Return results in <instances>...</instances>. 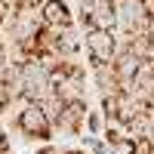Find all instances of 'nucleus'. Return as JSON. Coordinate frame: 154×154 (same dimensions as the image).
Masks as SVG:
<instances>
[{
  "mask_svg": "<svg viewBox=\"0 0 154 154\" xmlns=\"http://www.w3.org/2000/svg\"><path fill=\"white\" fill-rule=\"evenodd\" d=\"M148 16H151L148 0H117V31H123L126 37L142 34Z\"/></svg>",
  "mask_w": 154,
  "mask_h": 154,
  "instance_id": "39448f33",
  "label": "nucleus"
},
{
  "mask_svg": "<svg viewBox=\"0 0 154 154\" xmlns=\"http://www.w3.org/2000/svg\"><path fill=\"white\" fill-rule=\"evenodd\" d=\"M37 16H40L43 28H53V31H68L77 25V16L68 0H40L37 3Z\"/></svg>",
  "mask_w": 154,
  "mask_h": 154,
  "instance_id": "0eeeda50",
  "label": "nucleus"
},
{
  "mask_svg": "<svg viewBox=\"0 0 154 154\" xmlns=\"http://www.w3.org/2000/svg\"><path fill=\"white\" fill-rule=\"evenodd\" d=\"M0 154H16V151H12V145H9V148H6V151H0Z\"/></svg>",
  "mask_w": 154,
  "mask_h": 154,
  "instance_id": "2eb2a0df",
  "label": "nucleus"
},
{
  "mask_svg": "<svg viewBox=\"0 0 154 154\" xmlns=\"http://www.w3.org/2000/svg\"><path fill=\"white\" fill-rule=\"evenodd\" d=\"M148 117H154V96L148 99Z\"/></svg>",
  "mask_w": 154,
  "mask_h": 154,
  "instance_id": "4468645a",
  "label": "nucleus"
},
{
  "mask_svg": "<svg viewBox=\"0 0 154 154\" xmlns=\"http://www.w3.org/2000/svg\"><path fill=\"white\" fill-rule=\"evenodd\" d=\"M142 34H145V40L154 46V12L148 16V22H145V28H142Z\"/></svg>",
  "mask_w": 154,
  "mask_h": 154,
  "instance_id": "9b49d317",
  "label": "nucleus"
},
{
  "mask_svg": "<svg viewBox=\"0 0 154 154\" xmlns=\"http://www.w3.org/2000/svg\"><path fill=\"white\" fill-rule=\"evenodd\" d=\"M126 93H133L142 102H148L154 96V62H142V65H139V71H136V77H133V83H130Z\"/></svg>",
  "mask_w": 154,
  "mask_h": 154,
  "instance_id": "1a4fd4ad",
  "label": "nucleus"
},
{
  "mask_svg": "<svg viewBox=\"0 0 154 154\" xmlns=\"http://www.w3.org/2000/svg\"><path fill=\"white\" fill-rule=\"evenodd\" d=\"M139 65H142V59H139L136 53H130L126 46H120V53H117V59L111 62V74H114V80H117V86L123 89H130V83H133V77H136V71H139Z\"/></svg>",
  "mask_w": 154,
  "mask_h": 154,
  "instance_id": "6e6552de",
  "label": "nucleus"
},
{
  "mask_svg": "<svg viewBox=\"0 0 154 154\" xmlns=\"http://www.w3.org/2000/svg\"><path fill=\"white\" fill-rule=\"evenodd\" d=\"M83 49H86V59L93 68H105L111 65L120 53V43H117V31H108V28H86L83 34Z\"/></svg>",
  "mask_w": 154,
  "mask_h": 154,
  "instance_id": "7ed1b4c3",
  "label": "nucleus"
},
{
  "mask_svg": "<svg viewBox=\"0 0 154 154\" xmlns=\"http://www.w3.org/2000/svg\"><path fill=\"white\" fill-rule=\"evenodd\" d=\"M59 154H86L83 148H59Z\"/></svg>",
  "mask_w": 154,
  "mask_h": 154,
  "instance_id": "ddd939ff",
  "label": "nucleus"
},
{
  "mask_svg": "<svg viewBox=\"0 0 154 154\" xmlns=\"http://www.w3.org/2000/svg\"><path fill=\"white\" fill-rule=\"evenodd\" d=\"M12 126H16L25 139H31V142H49V139L56 136L53 117L46 114V108L40 105V102L19 99L16 105H12Z\"/></svg>",
  "mask_w": 154,
  "mask_h": 154,
  "instance_id": "f257e3e1",
  "label": "nucleus"
},
{
  "mask_svg": "<svg viewBox=\"0 0 154 154\" xmlns=\"http://www.w3.org/2000/svg\"><path fill=\"white\" fill-rule=\"evenodd\" d=\"M19 83H22V99L25 102H49L53 93V77H49V65L40 59H25L19 62Z\"/></svg>",
  "mask_w": 154,
  "mask_h": 154,
  "instance_id": "f03ea898",
  "label": "nucleus"
},
{
  "mask_svg": "<svg viewBox=\"0 0 154 154\" xmlns=\"http://www.w3.org/2000/svg\"><path fill=\"white\" fill-rule=\"evenodd\" d=\"M83 130H86V133H93V136H102V133H105V117H102V111H96V108H89V111H86Z\"/></svg>",
  "mask_w": 154,
  "mask_h": 154,
  "instance_id": "9d476101",
  "label": "nucleus"
},
{
  "mask_svg": "<svg viewBox=\"0 0 154 154\" xmlns=\"http://www.w3.org/2000/svg\"><path fill=\"white\" fill-rule=\"evenodd\" d=\"M9 148V133L3 130V123H0V151H6Z\"/></svg>",
  "mask_w": 154,
  "mask_h": 154,
  "instance_id": "f8f14e48",
  "label": "nucleus"
},
{
  "mask_svg": "<svg viewBox=\"0 0 154 154\" xmlns=\"http://www.w3.org/2000/svg\"><path fill=\"white\" fill-rule=\"evenodd\" d=\"M80 22L86 28L117 31V0H80Z\"/></svg>",
  "mask_w": 154,
  "mask_h": 154,
  "instance_id": "20e7f679",
  "label": "nucleus"
},
{
  "mask_svg": "<svg viewBox=\"0 0 154 154\" xmlns=\"http://www.w3.org/2000/svg\"><path fill=\"white\" fill-rule=\"evenodd\" d=\"M86 111H89L86 99H80V102H62L59 114L53 117V130H56V136H80V133H83Z\"/></svg>",
  "mask_w": 154,
  "mask_h": 154,
  "instance_id": "423d86ee",
  "label": "nucleus"
}]
</instances>
